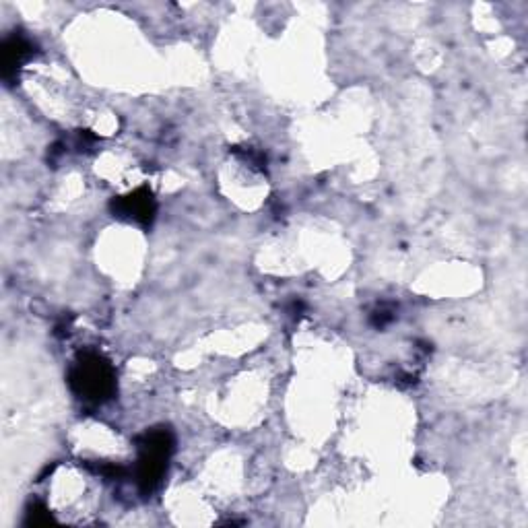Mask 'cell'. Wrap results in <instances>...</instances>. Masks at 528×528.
I'll return each instance as SVG.
<instances>
[{
	"mask_svg": "<svg viewBox=\"0 0 528 528\" xmlns=\"http://www.w3.org/2000/svg\"><path fill=\"white\" fill-rule=\"evenodd\" d=\"M71 386L79 399L104 403L116 390V374L99 353H83L71 372Z\"/></svg>",
	"mask_w": 528,
	"mask_h": 528,
	"instance_id": "6da1fadb",
	"label": "cell"
},
{
	"mask_svg": "<svg viewBox=\"0 0 528 528\" xmlns=\"http://www.w3.org/2000/svg\"><path fill=\"white\" fill-rule=\"evenodd\" d=\"M174 450V438L168 429H153L139 442V465L137 481L143 491H153L168 467L170 454Z\"/></svg>",
	"mask_w": 528,
	"mask_h": 528,
	"instance_id": "7a4b0ae2",
	"label": "cell"
},
{
	"mask_svg": "<svg viewBox=\"0 0 528 528\" xmlns=\"http://www.w3.org/2000/svg\"><path fill=\"white\" fill-rule=\"evenodd\" d=\"M155 213V203L153 196L147 190H139L135 194H130L118 203V215H128L130 219L149 223Z\"/></svg>",
	"mask_w": 528,
	"mask_h": 528,
	"instance_id": "3957f363",
	"label": "cell"
},
{
	"mask_svg": "<svg viewBox=\"0 0 528 528\" xmlns=\"http://www.w3.org/2000/svg\"><path fill=\"white\" fill-rule=\"evenodd\" d=\"M29 54H31V44H29L25 38H13V40L7 42V46H5V60H7V66H17V64H21Z\"/></svg>",
	"mask_w": 528,
	"mask_h": 528,
	"instance_id": "277c9868",
	"label": "cell"
}]
</instances>
